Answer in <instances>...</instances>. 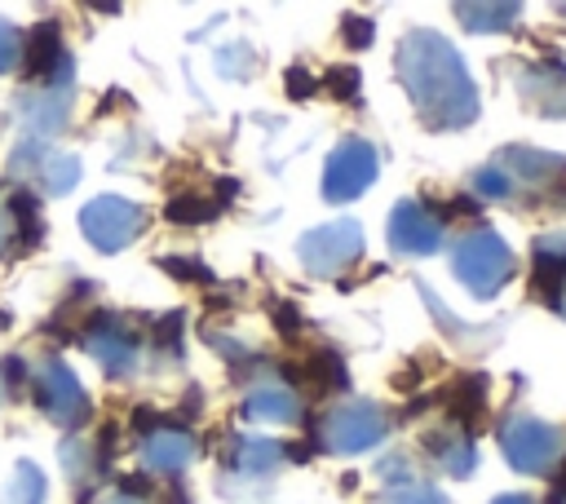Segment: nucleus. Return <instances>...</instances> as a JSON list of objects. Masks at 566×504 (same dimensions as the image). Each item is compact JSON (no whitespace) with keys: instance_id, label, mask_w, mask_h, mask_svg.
I'll use <instances>...</instances> for the list:
<instances>
[{"instance_id":"nucleus-1","label":"nucleus","mask_w":566,"mask_h":504,"mask_svg":"<svg viewBox=\"0 0 566 504\" xmlns=\"http://www.w3.org/2000/svg\"><path fill=\"white\" fill-rule=\"evenodd\" d=\"M398 75L411 93V106L424 115V124L433 128H464L478 119V88L460 62V53L451 49V40H442L438 31H407L398 44Z\"/></svg>"},{"instance_id":"nucleus-2","label":"nucleus","mask_w":566,"mask_h":504,"mask_svg":"<svg viewBox=\"0 0 566 504\" xmlns=\"http://www.w3.org/2000/svg\"><path fill=\"white\" fill-rule=\"evenodd\" d=\"M451 270H455V279L469 287V296L491 301V296L513 279L517 261H513V248H509L495 230L482 225V230H469V234L455 243Z\"/></svg>"},{"instance_id":"nucleus-3","label":"nucleus","mask_w":566,"mask_h":504,"mask_svg":"<svg viewBox=\"0 0 566 504\" xmlns=\"http://www.w3.org/2000/svg\"><path fill=\"white\" fill-rule=\"evenodd\" d=\"M500 447H504V460L517 469V473H548L566 460V438L557 424L548 420H535V416H504L500 420Z\"/></svg>"},{"instance_id":"nucleus-4","label":"nucleus","mask_w":566,"mask_h":504,"mask_svg":"<svg viewBox=\"0 0 566 504\" xmlns=\"http://www.w3.org/2000/svg\"><path fill=\"white\" fill-rule=\"evenodd\" d=\"M146 225L142 203L124 199V195H97L80 208V230L97 252H119L128 248Z\"/></svg>"},{"instance_id":"nucleus-5","label":"nucleus","mask_w":566,"mask_h":504,"mask_svg":"<svg viewBox=\"0 0 566 504\" xmlns=\"http://www.w3.org/2000/svg\"><path fill=\"white\" fill-rule=\"evenodd\" d=\"M376 172H380V155H376V146L363 141V137H345V141L327 155V168H323V195H327L332 203H349V199H358V195L376 181Z\"/></svg>"},{"instance_id":"nucleus-6","label":"nucleus","mask_w":566,"mask_h":504,"mask_svg":"<svg viewBox=\"0 0 566 504\" xmlns=\"http://www.w3.org/2000/svg\"><path fill=\"white\" fill-rule=\"evenodd\" d=\"M296 256L310 274L327 279V274H340L349 270L358 256H363V225L358 221H332V225H318L310 230L301 243H296Z\"/></svg>"},{"instance_id":"nucleus-7","label":"nucleus","mask_w":566,"mask_h":504,"mask_svg":"<svg viewBox=\"0 0 566 504\" xmlns=\"http://www.w3.org/2000/svg\"><path fill=\"white\" fill-rule=\"evenodd\" d=\"M389 433V420L380 407L371 402H349V407H332L327 420H323V447L327 451H340V455H358V451H371L380 447Z\"/></svg>"},{"instance_id":"nucleus-8","label":"nucleus","mask_w":566,"mask_h":504,"mask_svg":"<svg viewBox=\"0 0 566 504\" xmlns=\"http://www.w3.org/2000/svg\"><path fill=\"white\" fill-rule=\"evenodd\" d=\"M35 398H40L44 416H49L53 424H62V429H71V424H80V420L88 416V393H84V385H80V380L71 376V367L57 363V358H44V363L35 367Z\"/></svg>"},{"instance_id":"nucleus-9","label":"nucleus","mask_w":566,"mask_h":504,"mask_svg":"<svg viewBox=\"0 0 566 504\" xmlns=\"http://www.w3.org/2000/svg\"><path fill=\"white\" fill-rule=\"evenodd\" d=\"M80 340H84V349L93 354V363L106 376H128L137 367V336L115 314H97L93 323H84Z\"/></svg>"},{"instance_id":"nucleus-10","label":"nucleus","mask_w":566,"mask_h":504,"mask_svg":"<svg viewBox=\"0 0 566 504\" xmlns=\"http://www.w3.org/2000/svg\"><path fill=\"white\" fill-rule=\"evenodd\" d=\"M389 248L398 256H433L442 248V217H433L420 199H402L389 212Z\"/></svg>"},{"instance_id":"nucleus-11","label":"nucleus","mask_w":566,"mask_h":504,"mask_svg":"<svg viewBox=\"0 0 566 504\" xmlns=\"http://www.w3.org/2000/svg\"><path fill=\"white\" fill-rule=\"evenodd\" d=\"M517 88H522V97H526L539 115L566 119V62H557V57L531 62V66L517 75Z\"/></svg>"},{"instance_id":"nucleus-12","label":"nucleus","mask_w":566,"mask_h":504,"mask_svg":"<svg viewBox=\"0 0 566 504\" xmlns=\"http://www.w3.org/2000/svg\"><path fill=\"white\" fill-rule=\"evenodd\" d=\"M535 292L566 318V234L535 239Z\"/></svg>"},{"instance_id":"nucleus-13","label":"nucleus","mask_w":566,"mask_h":504,"mask_svg":"<svg viewBox=\"0 0 566 504\" xmlns=\"http://www.w3.org/2000/svg\"><path fill=\"white\" fill-rule=\"evenodd\" d=\"M190 455H195V438L177 424H159L142 438V460L155 473H181L190 464Z\"/></svg>"},{"instance_id":"nucleus-14","label":"nucleus","mask_w":566,"mask_h":504,"mask_svg":"<svg viewBox=\"0 0 566 504\" xmlns=\"http://www.w3.org/2000/svg\"><path fill=\"white\" fill-rule=\"evenodd\" d=\"M424 447H429V455L442 464V473H451V477H469L473 464H478L473 433L460 429V424H442V429H433V433L424 438Z\"/></svg>"},{"instance_id":"nucleus-15","label":"nucleus","mask_w":566,"mask_h":504,"mask_svg":"<svg viewBox=\"0 0 566 504\" xmlns=\"http://www.w3.org/2000/svg\"><path fill=\"white\" fill-rule=\"evenodd\" d=\"M283 442H274V438H230L226 442V460H230V469L234 473H243V477H265V473H274L279 464H283Z\"/></svg>"},{"instance_id":"nucleus-16","label":"nucleus","mask_w":566,"mask_h":504,"mask_svg":"<svg viewBox=\"0 0 566 504\" xmlns=\"http://www.w3.org/2000/svg\"><path fill=\"white\" fill-rule=\"evenodd\" d=\"M66 62V53H62V40H57V27L53 22H40L35 31H27L22 35V57H18V66L35 80H53V71Z\"/></svg>"},{"instance_id":"nucleus-17","label":"nucleus","mask_w":566,"mask_h":504,"mask_svg":"<svg viewBox=\"0 0 566 504\" xmlns=\"http://www.w3.org/2000/svg\"><path fill=\"white\" fill-rule=\"evenodd\" d=\"M296 411H301L296 393H292L287 385H279V380H265V385H256V389L243 398V416H248V420H261V424H292Z\"/></svg>"},{"instance_id":"nucleus-18","label":"nucleus","mask_w":566,"mask_h":504,"mask_svg":"<svg viewBox=\"0 0 566 504\" xmlns=\"http://www.w3.org/2000/svg\"><path fill=\"white\" fill-rule=\"evenodd\" d=\"M509 177H526V181H553L566 172V159L562 155H548V150H531V146H513L504 150V164H500Z\"/></svg>"},{"instance_id":"nucleus-19","label":"nucleus","mask_w":566,"mask_h":504,"mask_svg":"<svg viewBox=\"0 0 566 504\" xmlns=\"http://www.w3.org/2000/svg\"><path fill=\"white\" fill-rule=\"evenodd\" d=\"M447 407H451V420H455L460 429H469V424L482 416V407H486V380H482V376H460V380L447 389Z\"/></svg>"},{"instance_id":"nucleus-20","label":"nucleus","mask_w":566,"mask_h":504,"mask_svg":"<svg viewBox=\"0 0 566 504\" xmlns=\"http://www.w3.org/2000/svg\"><path fill=\"white\" fill-rule=\"evenodd\" d=\"M517 4H455V18L469 27V31H504L517 22Z\"/></svg>"},{"instance_id":"nucleus-21","label":"nucleus","mask_w":566,"mask_h":504,"mask_svg":"<svg viewBox=\"0 0 566 504\" xmlns=\"http://www.w3.org/2000/svg\"><path fill=\"white\" fill-rule=\"evenodd\" d=\"M40 181L49 195H66L80 181V159L75 155H44L40 159Z\"/></svg>"},{"instance_id":"nucleus-22","label":"nucleus","mask_w":566,"mask_h":504,"mask_svg":"<svg viewBox=\"0 0 566 504\" xmlns=\"http://www.w3.org/2000/svg\"><path fill=\"white\" fill-rule=\"evenodd\" d=\"M4 504H44V473L35 464H18L13 469V486L4 495Z\"/></svg>"},{"instance_id":"nucleus-23","label":"nucleus","mask_w":566,"mask_h":504,"mask_svg":"<svg viewBox=\"0 0 566 504\" xmlns=\"http://www.w3.org/2000/svg\"><path fill=\"white\" fill-rule=\"evenodd\" d=\"M9 217L18 221V234H22L27 243H40L44 221H40V203H35V195L18 190V195H13V203H9Z\"/></svg>"},{"instance_id":"nucleus-24","label":"nucleus","mask_w":566,"mask_h":504,"mask_svg":"<svg viewBox=\"0 0 566 504\" xmlns=\"http://www.w3.org/2000/svg\"><path fill=\"white\" fill-rule=\"evenodd\" d=\"M305 376H310L314 389H340V385H345V367H340V358H336L332 349L314 354L310 367H305Z\"/></svg>"},{"instance_id":"nucleus-25","label":"nucleus","mask_w":566,"mask_h":504,"mask_svg":"<svg viewBox=\"0 0 566 504\" xmlns=\"http://www.w3.org/2000/svg\"><path fill=\"white\" fill-rule=\"evenodd\" d=\"M473 190H478V199H504V195H513V177L500 164H486L473 172Z\"/></svg>"},{"instance_id":"nucleus-26","label":"nucleus","mask_w":566,"mask_h":504,"mask_svg":"<svg viewBox=\"0 0 566 504\" xmlns=\"http://www.w3.org/2000/svg\"><path fill=\"white\" fill-rule=\"evenodd\" d=\"M385 500H389V504H447V495H442V491H433V486H429V482H420V477L389 486V495H385Z\"/></svg>"},{"instance_id":"nucleus-27","label":"nucleus","mask_w":566,"mask_h":504,"mask_svg":"<svg viewBox=\"0 0 566 504\" xmlns=\"http://www.w3.org/2000/svg\"><path fill=\"white\" fill-rule=\"evenodd\" d=\"M217 208L221 203H208L203 195H177L168 203V221H208V217H217Z\"/></svg>"},{"instance_id":"nucleus-28","label":"nucleus","mask_w":566,"mask_h":504,"mask_svg":"<svg viewBox=\"0 0 566 504\" xmlns=\"http://www.w3.org/2000/svg\"><path fill=\"white\" fill-rule=\"evenodd\" d=\"M18 57H22V35H18V27L0 22V75H4V71H13V66H18Z\"/></svg>"},{"instance_id":"nucleus-29","label":"nucleus","mask_w":566,"mask_h":504,"mask_svg":"<svg viewBox=\"0 0 566 504\" xmlns=\"http://www.w3.org/2000/svg\"><path fill=\"white\" fill-rule=\"evenodd\" d=\"M340 35H345V44H349V49H367V44H371V22L349 13V18L340 22Z\"/></svg>"},{"instance_id":"nucleus-30","label":"nucleus","mask_w":566,"mask_h":504,"mask_svg":"<svg viewBox=\"0 0 566 504\" xmlns=\"http://www.w3.org/2000/svg\"><path fill=\"white\" fill-rule=\"evenodd\" d=\"M327 80H332V88H345L340 97H354V93H358V71H354V66H340V71H332Z\"/></svg>"},{"instance_id":"nucleus-31","label":"nucleus","mask_w":566,"mask_h":504,"mask_svg":"<svg viewBox=\"0 0 566 504\" xmlns=\"http://www.w3.org/2000/svg\"><path fill=\"white\" fill-rule=\"evenodd\" d=\"M155 336H164V345L177 354V349H181V314H168V318H164V327H159Z\"/></svg>"},{"instance_id":"nucleus-32","label":"nucleus","mask_w":566,"mask_h":504,"mask_svg":"<svg viewBox=\"0 0 566 504\" xmlns=\"http://www.w3.org/2000/svg\"><path fill=\"white\" fill-rule=\"evenodd\" d=\"M287 93H292V97H310V93H314V80L292 66V71H287Z\"/></svg>"},{"instance_id":"nucleus-33","label":"nucleus","mask_w":566,"mask_h":504,"mask_svg":"<svg viewBox=\"0 0 566 504\" xmlns=\"http://www.w3.org/2000/svg\"><path fill=\"white\" fill-rule=\"evenodd\" d=\"M491 504H535L531 495H500V500H491Z\"/></svg>"},{"instance_id":"nucleus-34","label":"nucleus","mask_w":566,"mask_h":504,"mask_svg":"<svg viewBox=\"0 0 566 504\" xmlns=\"http://www.w3.org/2000/svg\"><path fill=\"white\" fill-rule=\"evenodd\" d=\"M4 239H9V212L0 208V252H4Z\"/></svg>"},{"instance_id":"nucleus-35","label":"nucleus","mask_w":566,"mask_h":504,"mask_svg":"<svg viewBox=\"0 0 566 504\" xmlns=\"http://www.w3.org/2000/svg\"><path fill=\"white\" fill-rule=\"evenodd\" d=\"M111 504H142V495H124V491H119V495H115Z\"/></svg>"},{"instance_id":"nucleus-36","label":"nucleus","mask_w":566,"mask_h":504,"mask_svg":"<svg viewBox=\"0 0 566 504\" xmlns=\"http://www.w3.org/2000/svg\"><path fill=\"white\" fill-rule=\"evenodd\" d=\"M553 504H566V495H557V500H553Z\"/></svg>"}]
</instances>
